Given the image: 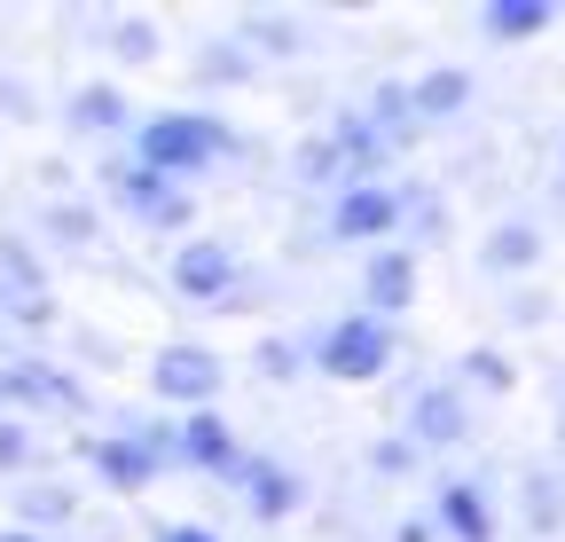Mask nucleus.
I'll return each mask as SVG.
<instances>
[{
  "label": "nucleus",
  "instance_id": "aec40b11",
  "mask_svg": "<svg viewBox=\"0 0 565 542\" xmlns=\"http://www.w3.org/2000/svg\"><path fill=\"white\" fill-rule=\"evenodd\" d=\"M463 370H471V378H479V385H511V370H503V362H494V354H471V362H463Z\"/></svg>",
  "mask_w": 565,
  "mask_h": 542
},
{
  "label": "nucleus",
  "instance_id": "20e7f679",
  "mask_svg": "<svg viewBox=\"0 0 565 542\" xmlns=\"http://www.w3.org/2000/svg\"><path fill=\"white\" fill-rule=\"evenodd\" d=\"M401 221V196L393 189H377V181H353L345 196H338V213H330V229L338 236H385Z\"/></svg>",
  "mask_w": 565,
  "mask_h": 542
},
{
  "label": "nucleus",
  "instance_id": "4be33fe9",
  "mask_svg": "<svg viewBox=\"0 0 565 542\" xmlns=\"http://www.w3.org/2000/svg\"><path fill=\"white\" fill-rule=\"evenodd\" d=\"M204 79H244V55H228V47H221V55L204 63Z\"/></svg>",
  "mask_w": 565,
  "mask_h": 542
},
{
  "label": "nucleus",
  "instance_id": "4468645a",
  "mask_svg": "<svg viewBox=\"0 0 565 542\" xmlns=\"http://www.w3.org/2000/svg\"><path fill=\"white\" fill-rule=\"evenodd\" d=\"M463 95H471V79H463V72H433V79H416L408 110H416V118H448Z\"/></svg>",
  "mask_w": 565,
  "mask_h": 542
},
{
  "label": "nucleus",
  "instance_id": "f3484780",
  "mask_svg": "<svg viewBox=\"0 0 565 542\" xmlns=\"http://www.w3.org/2000/svg\"><path fill=\"white\" fill-rule=\"evenodd\" d=\"M0 385H9V393H24V401H79V393H71L55 370H40V362H24V370H9V378H0Z\"/></svg>",
  "mask_w": 565,
  "mask_h": 542
},
{
  "label": "nucleus",
  "instance_id": "ddd939ff",
  "mask_svg": "<svg viewBox=\"0 0 565 542\" xmlns=\"http://www.w3.org/2000/svg\"><path fill=\"white\" fill-rule=\"evenodd\" d=\"M416 433L440 440V448L463 440V401H456V393H424V401H416Z\"/></svg>",
  "mask_w": 565,
  "mask_h": 542
},
{
  "label": "nucleus",
  "instance_id": "7ed1b4c3",
  "mask_svg": "<svg viewBox=\"0 0 565 542\" xmlns=\"http://www.w3.org/2000/svg\"><path fill=\"white\" fill-rule=\"evenodd\" d=\"M150 385L166 401H212V393H221V362H212L204 347H166L158 370H150Z\"/></svg>",
  "mask_w": 565,
  "mask_h": 542
},
{
  "label": "nucleus",
  "instance_id": "dca6fc26",
  "mask_svg": "<svg viewBox=\"0 0 565 542\" xmlns=\"http://www.w3.org/2000/svg\"><path fill=\"white\" fill-rule=\"evenodd\" d=\"M71 126H87V134H110V126H126V103H118L110 87H87L79 103H71Z\"/></svg>",
  "mask_w": 565,
  "mask_h": 542
},
{
  "label": "nucleus",
  "instance_id": "9b49d317",
  "mask_svg": "<svg viewBox=\"0 0 565 542\" xmlns=\"http://www.w3.org/2000/svg\"><path fill=\"white\" fill-rule=\"evenodd\" d=\"M440 519H448V534H456V542H487V534H494V519H487L479 488H448V496H440Z\"/></svg>",
  "mask_w": 565,
  "mask_h": 542
},
{
  "label": "nucleus",
  "instance_id": "1a4fd4ad",
  "mask_svg": "<svg viewBox=\"0 0 565 542\" xmlns=\"http://www.w3.org/2000/svg\"><path fill=\"white\" fill-rule=\"evenodd\" d=\"M550 24V0H494L487 9V40H534Z\"/></svg>",
  "mask_w": 565,
  "mask_h": 542
},
{
  "label": "nucleus",
  "instance_id": "2eb2a0df",
  "mask_svg": "<svg viewBox=\"0 0 565 542\" xmlns=\"http://www.w3.org/2000/svg\"><path fill=\"white\" fill-rule=\"evenodd\" d=\"M236 480L259 496V511H267V519H282V511H291V480H282L275 464H244V456H236Z\"/></svg>",
  "mask_w": 565,
  "mask_h": 542
},
{
  "label": "nucleus",
  "instance_id": "b1692460",
  "mask_svg": "<svg viewBox=\"0 0 565 542\" xmlns=\"http://www.w3.org/2000/svg\"><path fill=\"white\" fill-rule=\"evenodd\" d=\"M0 542H32V534H0Z\"/></svg>",
  "mask_w": 565,
  "mask_h": 542
},
{
  "label": "nucleus",
  "instance_id": "423d86ee",
  "mask_svg": "<svg viewBox=\"0 0 565 542\" xmlns=\"http://www.w3.org/2000/svg\"><path fill=\"white\" fill-rule=\"evenodd\" d=\"M118 196H126L141 221H158V229H181V221H189V189H173L166 173H126Z\"/></svg>",
  "mask_w": 565,
  "mask_h": 542
},
{
  "label": "nucleus",
  "instance_id": "a211bd4d",
  "mask_svg": "<svg viewBox=\"0 0 565 542\" xmlns=\"http://www.w3.org/2000/svg\"><path fill=\"white\" fill-rule=\"evenodd\" d=\"M24 519H71V496L63 488H32L24 496Z\"/></svg>",
  "mask_w": 565,
  "mask_h": 542
},
{
  "label": "nucleus",
  "instance_id": "0eeeda50",
  "mask_svg": "<svg viewBox=\"0 0 565 542\" xmlns=\"http://www.w3.org/2000/svg\"><path fill=\"white\" fill-rule=\"evenodd\" d=\"M173 440H181V456H189V464H204V471H236V440H228V425H221V417H204V410H196Z\"/></svg>",
  "mask_w": 565,
  "mask_h": 542
},
{
  "label": "nucleus",
  "instance_id": "412c9836",
  "mask_svg": "<svg viewBox=\"0 0 565 542\" xmlns=\"http://www.w3.org/2000/svg\"><path fill=\"white\" fill-rule=\"evenodd\" d=\"M118 47H126V55H150V47H158V32H150V24H126V32H118Z\"/></svg>",
  "mask_w": 565,
  "mask_h": 542
},
{
  "label": "nucleus",
  "instance_id": "f03ea898",
  "mask_svg": "<svg viewBox=\"0 0 565 542\" xmlns=\"http://www.w3.org/2000/svg\"><path fill=\"white\" fill-rule=\"evenodd\" d=\"M385 354H393V338H385V322H377V315H345V322L322 338V370H330V378H345V385L377 378V370H385Z\"/></svg>",
  "mask_w": 565,
  "mask_h": 542
},
{
  "label": "nucleus",
  "instance_id": "f8f14e48",
  "mask_svg": "<svg viewBox=\"0 0 565 542\" xmlns=\"http://www.w3.org/2000/svg\"><path fill=\"white\" fill-rule=\"evenodd\" d=\"M534 259H542V236H534V229H519V221L487 236V267H503V276H519V267H534Z\"/></svg>",
  "mask_w": 565,
  "mask_h": 542
},
{
  "label": "nucleus",
  "instance_id": "5701e85b",
  "mask_svg": "<svg viewBox=\"0 0 565 542\" xmlns=\"http://www.w3.org/2000/svg\"><path fill=\"white\" fill-rule=\"evenodd\" d=\"M158 542H212V534H204V527H166Z\"/></svg>",
  "mask_w": 565,
  "mask_h": 542
},
{
  "label": "nucleus",
  "instance_id": "9d476101",
  "mask_svg": "<svg viewBox=\"0 0 565 542\" xmlns=\"http://www.w3.org/2000/svg\"><path fill=\"white\" fill-rule=\"evenodd\" d=\"M150 471H158V448H150V440H103V480L141 488Z\"/></svg>",
  "mask_w": 565,
  "mask_h": 542
},
{
  "label": "nucleus",
  "instance_id": "39448f33",
  "mask_svg": "<svg viewBox=\"0 0 565 542\" xmlns=\"http://www.w3.org/2000/svg\"><path fill=\"white\" fill-rule=\"evenodd\" d=\"M173 284L189 291V299H221L228 284H236V252L228 244H181V259H173Z\"/></svg>",
  "mask_w": 565,
  "mask_h": 542
},
{
  "label": "nucleus",
  "instance_id": "f257e3e1",
  "mask_svg": "<svg viewBox=\"0 0 565 542\" xmlns=\"http://www.w3.org/2000/svg\"><path fill=\"white\" fill-rule=\"evenodd\" d=\"M221 150H228L221 118H181V110H166V118L141 126V173H196V166H212Z\"/></svg>",
  "mask_w": 565,
  "mask_h": 542
},
{
  "label": "nucleus",
  "instance_id": "6e6552de",
  "mask_svg": "<svg viewBox=\"0 0 565 542\" xmlns=\"http://www.w3.org/2000/svg\"><path fill=\"white\" fill-rule=\"evenodd\" d=\"M408 291H416L408 252H377V259H370V307H377V315H401V307H408Z\"/></svg>",
  "mask_w": 565,
  "mask_h": 542
},
{
  "label": "nucleus",
  "instance_id": "6ab92c4d",
  "mask_svg": "<svg viewBox=\"0 0 565 542\" xmlns=\"http://www.w3.org/2000/svg\"><path fill=\"white\" fill-rule=\"evenodd\" d=\"M32 448H24V425H0V471H17Z\"/></svg>",
  "mask_w": 565,
  "mask_h": 542
}]
</instances>
